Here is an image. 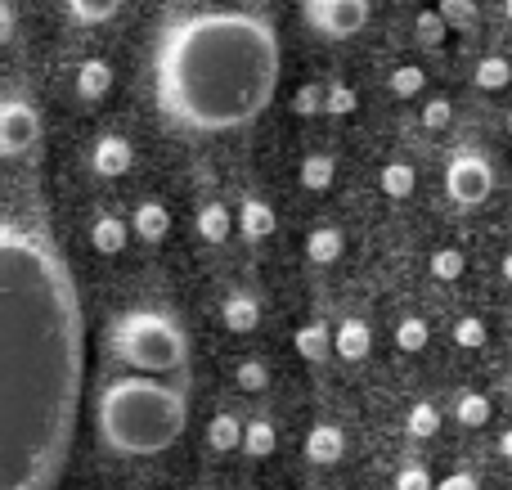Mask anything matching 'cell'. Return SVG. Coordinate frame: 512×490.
<instances>
[{
	"instance_id": "8fae6325",
	"label": "cell",
	"mask_w": 512,
	"mask_h": 490,
	"mask_svg": "<svg viewBox=\"0 0 512 490\" xmlns=\"http://www.w3.org/2000/svg\"><path fill=\"white\" fill-rule=\"evenodd\" d=\"M239 234L243 239H252V243H261V239H270L274 230H279V216H274V207L265 203V198H243V207H239Z\"/></svg>"
},
{
	"instance_id": "484cf974",
	"label": "cell",
	"mask_w": 512,
	"mask_h": 490,
	"mask_svg": "<svg viewBox=\"0 0 512 490\" xmlns=\"http://www.w3.org/2000/svg\"><path fill=\"white\" fill-rule=\"evenodd\" d=\"M230 230H234V216L225 203H207L203 212H198V234H203L207 243H225Z\"/></svg>"
},
{
	"instance_id": "52a82bcc",
	"label": "cell",
	"mask_w": 512,
	"mask_h": 490,
	"mask_svg": "<svg viewBox=\"0 0 512 490\" xmlns=\"http://www.w3.org/2000/svg\"><path fill=\"white\" fill-rule=\"evenodd\" d=\"M41 135V117L27 99H0V158H23Z\"/></svg>"
},
{
	"instance_id": "2e32d148",
	"label": "cell",
	"mask_w": 512,
	"mask_h": 490,
	"mask_svg": "<svg viewBox=\"0 0 512 490\" xmlns=\"http://www.w3.org/2000/svg\"><path fill=\"white\" fill-rule=\"evenodd\" d=\"M472 81H477V90L499 95V90L512 86V63L504 59V54H481L477 68H472Z\"/></svg>"
},
{
	"instance_id": "4316f807",
	"label": "cell",
	"mask_w": 512,
	"mask_h": 490,
	"mask_svg": "<svg viewBox=\"0 0 512 490\" xmlns=\"http://www.w3.org/2000/svg\"><path fill=\"white\" fill-rule=\"evenodd\" d=\"M445 36H450V27H445V18L436 14V9H423V14L414 18V41L423 45V50H436V45H445Z\"/></svg>"
},
{
	"instance_id": "b9f144b4",
	"label": "cell",
	"mask_w": 512,
	"mask_h": 490,
	"mask_svg": "<svg viewBox=\"0 0 512 490\" xmlns=\"http://www.w3.org/2000/svg\"><path fill=\"white\" fill-rule=\"evenodd\" d=\"M504 14H508V23H512V0H504Z\"/></svg>"
},
{
	"instance_id": "1f68e13d",
	"label": "cell",
	"mask_w": 512,
	"mask_h": 490,
	"mask_svg": "<svg viewBox=\"0 0 512 490\" xmlns=\"http://www.w3.org/2000/svg\"><path fill=\"white\" fill-rule=\"evenodd\" d=\"M122 9V0H68V14L77 23H108Z\"/></svg>"
},
{
	"instance_id": "8992f818",
	"label": "cell",
	"mask_w": 512,
	"mask_h": 490,
	"mask_svg": "<svg viewBox=\"0 0 512 490\" xmlns=\"http://www.w3.org/2000/svg\"><path fill=\"white\" fill-rule=\"evenodd\" d=\"M306 23L315 27L319 36L346 41V36L364 32V23H369V0H306Z\"/></svg>"
},
{
	"instance_id": "7bdbcfd3",
	"label": "cell",
	"mask_w": 512,
	"mask_h": 490,
	"mask_svg": "<svg viewBox=\"0 0 512 490\" xmlns=\"http://www.w3.org/2000/svg\"><path fill=\"white\" fill-rule=\"evenodd\" d=\"M508 135H512V113H508Z\"/></svg>"
},
{
	"instance_id": "603a6c76",
	"label": "cell",
	"mask_w": 512,
	"mask_h": 490,
	"mask_svg": "<svg viewBox=\"0 0 512 490\" xmlns=\"http://www.w3.org/2000/svg\"><path fill=\"white\" fill-rule=\"evenodd\" d=\"M441 410H436L432 401H418V405H409V414H405V432L414 441H432L436 432H441Z\"/></svg>"
},
{
	"instance_id": "f546056e",
	"label": "cell",
	"mask_w": 512,
	"mask_h": 490,
	"mask_svg": "<svg viewBox=\"0 0 512 490\" xmlns=\"http://www.w3.org/2000/svg\"><path fill=\"white\" fill-rule=\"evenodd\" d=\"M427 342H432V329H427V320L409 315V320H400V324H396V347H400V351L418 356V351H427Z\"/></svg>"
},
{
	"instance_id": "277c9868",
	"label": "cell",
	"mask_w": 512,
	"mask_h": 490,
	"mask_svg": "<svg viewBox=\"0 0 512 490\" xmlns=\"http://www.w3.org/2000/svg\"><path fill=\"white\" fill-rule=\"evenodd\" d=\"M108 347L126 369L144 378H171L185 374L189 365V338L176 315L167 311H126L108 329Z\"/></svg>"
},
{
	"instance_id": "9c48e42d",
	"label": "cell",
	"mask_w": 512,
	"mask_h": 490,
	"mask_svg": "<svg viewBox=\"0 0 512 490\" xmlns=\"http://www.w3.org/2000/svg\"><path fill=\"white\" fill-rule=\"evenodd\" d=\"M342 455H346V432L342 428H333V423H315V428L306 432V459L310 464L328 468V464H342Z\"/></svg>"
},
{
	"instance_id": "f1b7e54d",
	"label": "cell",
	"mask_w": 512,
	"mask_h": 490,
	"mask_svg": "<svg viewBox=\"0 0 512 490\" xmlns=\"http://www.w3.org/2000/svg\"><path fill=\"white\" fill-rule=\"evenodd\" d=\"M360 108V95H355L346 81H328L324 86V117H351Z\"/></svg>"
},
{
	"instance_id": "3957f363",
	"label": "cell",
	"mask_w": 512,
	"mask_h": 490,
	"mask_svg": "<svg viewBox=\"0 0 512 490\" xmlns=\"http://www.w3.org/2000/svg\"><path fill=\"white\" fill-rule=\"evenodd\" d=\"M189 428V396L180 383L117 374L95 396V432L113 455L149 459L171 450Z\"/></svg>"
},
{
	"instance_id": "9a60e30c",
	"label": "cell",
	"mask_w": 512,
	"mask_h": 490,
	"mask_svg": "<svg viewBox=\"0 0 512 490\" xmlns=\"http://www.w3.org/2000/svg\"><path fill=\"white\" fill-rule=\"evenodd\" d=\"M131 230L140 234L144 243H162V239H167V230H171V212H167V207H162V203H153V198H149V203H140V207H135V216H131Z\"/></svg>"
},
{
	"instance_id": "7a4b0ae2",
	"label": "cell",
	"mask_w": 512,
	"mask_h": 490,
	"mask_svg": "<svg viewBox=\"0 0 512 490\" xmlns=\"http://www.w3.org/2000/svg\"><path fill=\"white\" fill-rule=\"evenodd\" d=\"M274 86L279 36L248 9H198L176 18L153 54L158 108L180 131H239L270 108Z\"/></svg>"
},
{
	"instance_id": "ffe728a7",
	"label": "cell",
	"mask_w": 512,
	"mask_h": 490,
	"mask_svg": "<svg viewBox=\"0 0 512 490\" xmlns=\"http://www.w3.org/2000/svg\"><path fill=\"white\" fill-rule=\"evenodd\" d=\"M113 90V68L104 59H86L77 68V95L81 99H104Z\"/></svg>"
},
{
	"instance_id": "30bf717a",
	"label": "cell",
	"mask_w": 512,
	"mask_h": 490,
	"mask_svg": "<svg viewBox=\"0 0 512 490\" xmlns=\"http://www.w3.org/2000/svg\"><path fill=\"white\" fill-rule=\"evenodd\" d=\"M131 162H135V149H131V140H122V135H104V140L95 144V153H90V167L99 171V176H126L131 171Z\"/></svg>"
},
{
	"instance_id": "d4e9b609",
	"label": "cell",
	"mask_w": 512,
	"mask_h": 490,
	"mask_svg": "<svg viewBox=\"0 0 512 490\" xmlns=\"http://www.w3.org/2000/svg\"><path fill=\"white\" fill-rule=\"evenodd\" d=\"M490 414H495V405H490L486 392H463L459 401H454V419H459L463 428H486Z\"/></svg>"
},
{
	"instance_id": "e0dca14e",
	"label": "cell",
	"mask_w": 512,
	"mask_h": 490,
	"mask_svg": "<svg viewBox=\"0 0 512 490\" xmlns=\"http://www.w3.org/2000/svg\"><path fill=\"white\" fill-rule=\"evenodd\" d=\"M126 239H131V225L108 216V212L90 225V243H95V252H104V257H117V252L126 248Z\"/></svg>"
},
{
	"instance_id": "60d3db41",
	"label": "cell",
	"mask_w": 512,
	"mask_h": 490,
	"mask_svg": "<svg viewBox=\"0 0 512 490\" xmlns=\"http://www.w3.org/2000/svg\"><path fill=\"white\" fill-rule=\"evenodd\" d=\"M499 275H504V279H508V284H512V252H508V257H504V261H499Z\"/></svg>"
},
{
	"instance_id": "74e56055",
	"label": "cell",
	"mask_w": 512,
	"mask_h": 490,
	"mask_svg": "<svg viewBox=\"0 0 512 490\" xmlns=\"http://www.w3.org/2000/svg\"><path fill=\"white\" fill-rule=\"evenodd\" d=\"M436 490H481V477L468 473V468H459V473L441 477V482H436Z\"/></svg>"
},
{
	"instance_id": "7c38bea8",
	"label": "cell",
	"mask_w": 512,
	"mask_h": 490,
	"mask_svg": "<svg viewBox=\"0 0 512 490\" xmlns=\"http://www.w3.org/2000/svg\"><path fill=\"white\" fill-rule=\"evenodd\" d=\"M292 347H297L301 360H310V365H324V360L333 356V329H328L324 320H310V324H301V329L292 333Z\"/></svg>"
},
{
	"instance_id": "7402d4cb",
	"label": "cell",
	"mask_w": 512,
	"mask_h": 490,
	"mask_svg": "<svg viewBox=\"0 0 512 490\" xmlns=\"http://www.w3.org/2000/svg\"><path fill=\"white\" fill-rule=\"evenodd\" d=\"M378 185H382V194L387 198H409L418 189V171L409 167V162H387V167H382V176H378Z\"/></svg>"
},
{
	"instance_id": "ac0fdd59",
	"label": "cell",
	"mask_w": 512,
	"mask_h": 490,
	"mask_svg": "<svg viewBox=\"0 0 512 490\" xmlns=\"http://www.w3.org/2000/svg\"><path fill=\"white\" fill-rule=\"evenodd\" d=\"M297 176H301V189H310V194H324V189L333 185V176H337V158H333V153H306Z\"/></svg>"
},
{
	"instance_id": "ab89813d",
	"label": "cell",
	"mask_w": 512,
	"mask_h": 490,
	"mask_svg": "<svg viewBox=\"0 0 512 490\" xmlns=\"http://www.w3.org/2000/svg\"><path fill=\"white\" fill-rule=\"evenodd\" d=\"M499 455H504L508 464H512V428H504V432H499Z\"/></svg>"
},
{
	"instance_id": "5bb4252c",
	"label": "cell",
	"mask_w": 512,
	"mask_h": 490,
	"mask_svg": "<svg viewBox=\"0 0 512 490\" xmlns=\"http://www.w3.org/2000/svg\"><path fill=\"white\" fill-rule=\"evenodd\" d=\"M221 320L230 333H252L256 324H261V302H256L252 293H230L221 306Z\"/></svg>"
},
{
	"instance_id": "5b68a950",
	"label": "cell",
	"mask_w": 512,
	"mask_h": 490,
	"mask_svg": "<svg viewBox=\"0 0 512 490\" xmlns=\"http://www.w3.org/2000/svg\"><path fill=\"white\" fill-rule=\"evenodd\" d=\"M445 194L459 207H468V212L490 203V194H495V167H490L486 153H477V149L454 153L450 167H445Z\"/></svg>"
},
{
	"instance_id": "836d02e7",
	"label": "cell",
	"mask_w": 512,
	"mask_h": 490,
	"mask_svg": "<svg viewBox=\"0 0 512 490\" xmlns=\"http://www.w3.org/2000/svg\"><path fill=\"white\" fill-rule=\"evenodd\" d=\"M292 113L297 117H319L324 113V86H319V81L297 86V95H292Z\"/></svg>"
},
{
	"instance_id": "e575fe53",
	"label": "cell",
	"mask_w": 512,
	"mask_h": 490,
	"mask_svg": "<svg viewBox=\"0 0 512 490\" xmlns=\"http://www.w3.org/2000/svg\"><path fill=\"white\" fill-rule=\"evenodd\" d=\"M234 383H239L243 392H265V387H270V369H265L261 360H243V365L234 369Z\"/></svg>"
},
{
	"instance_id": "6da1fadb",
	"label": "cell",
	"mask_w": 512,
	"mask_h": 490,
	"mask_svg": "<svg viewBox=\"0 0 512 490\" xmlns=\"http://www.w3.org/2000/svg\"><path fill=\"white\" fill-rule=\"evenodd\" d=\"M86 387V311L59 243L0 216V490H54Z\"/></svg>"
},
{
	"instance_id": "ba28073f",
	"label": "cell",
	"mask_w": 512,
	"mask_h": 490,
	"mask_svg": "<svg viewBox=\"0 0 512 490\" xmlns=\"http://www.w3.org/2000/svg\"><path fill=\"white\" fill-rule=\"evenodd\" d=\"M369 351H373V329L364 320H355L351 315V320H342L333 329V356H342L346 365H360Z\"/></svg>"
},
{
	"instance_id": "f35d334b",
	"label": "cell",
	"mask_w": 512,
	"mask_h": 490,
	"mask_svg": "<svg viewBox=\"0 0 512 490\" xmlns=\"http://www.w3.org/2000/svg\"><path fill=\"white\" fill-rule=\"evenodd\" d=\"M9 36H14V9H9L5 0H0V45H5Z\"/></svg>"
},
{
	"instance_id": "d6986e66",
	"label": "cell",
	"mask_w": 512,
	"mask_h": 490,
	"mask_svg": "<svg viewBox=\"0 0 512 490\" xmlns=\"http://www.w3.org/2000/svg\"><path fill=\"white\" fill-rule=\"evenodd\" d=\"M436 14L445 18V27H450V32H463V36H472L481 27L477 0H436Z\"/></svg>"
},
{
	"instance_id": "cb8c5ba5",
	"label": "cell",
	"mask_w": 512,
	"mask_h": 490,
	"mask_svg": "<svg viewBox=\"0 0 512 490\" xmlns=\"http://www.w3.org/2000/svg\"><path fill=\"white\" fill-rule=\"evenodd\" d=\"M274 446H279V432H274L270 419H252L243 423V450H248L252 459H270Z\"/></svg>"
},
{
	"instance_id": "83f0119b",
	"label": "cell",
	"mask_w": 512,
	"mask_h": 490,
	"mask_svg": "<svg viewBox=\"0 0 512 490\" xmlns=\"http://www.w3.org/2000/svg\"><path fill=\"white\" fill-rule=\"evenodd\" d=\"M427 270H432L441 284H454V279H463V270H468V257H463L459 248H436L432 261H427Z\"/></svg>"
},
{
	"instance_id": "4dcf8cb0",
	"label": "cell",
	"mask_w": 512,
	"mask_h": 490,
	"mask_svg": "<svg viewBox=\"0 0 512 490\" xmlns=\"http://www.w3.org/2000/svg\"><path fill=\"white\" fill-rule=\"evenodd\" d=\"M391 95L396 99H414V95H423V86H427V72L418 68V63H400L396 72H391Z\"/></svg>"
},
{
	"instance_id": "44dd1931",
	"label": "cell",
	"mask_w": 512,
	"mask_h": 490,
	"mask_svg": "<svg viewBox=\"0 0 512 490\" xmlns=\"http://www.w3.org/2000/svg\"><path fill=\"white\" fill-rule=\"evenodd\" d=\"M207 446L221 450V455L243 450V423L234 419V414H212V423H207Z\"/></svg>"
},
{
	"instance_id": "d6a6232c",
	"label": "cell",
	"mask_w": 512,
	"mask_h": 490,
	"mask_svg": "<svg viewBox=\"0 0 512 490\" xmlns=\"http://www.w3.org/2000/svg\"><path fill=\"white\" fill-rule=\"evenodd\" d=\"M486 320L481 315H463V320H454V342H459L463 351H481L486 347Z\"/></svg>"
},
{
	"instance_id": "d590c367",
	"label": "cell",
	"mask_w": 512,
	"mask_h": 490,
	"mask_svg": "<svg viewBox=\"0 0 512 490\" xmlns=\"http://www.w3.org/2000/svg\"><path fill=\"white\" fill-rule=\"evenodd\" d=\"M454 122V104L445 95H436V99H427V108H423V126L427 131H445V126Z\"/></svg>"
},
{
	"instance_id": "4fadbf2b",
	"label": "cell",
	"mask_w": 512,
	"mask_h": 490,
	"mask_svg": "<svg viewBox=\"0 0 512 490\" xmlns=\"http://www.w3.org/2000/svg\"><path fill=\"white\" fill-rule=\"evenodd\" d=\"M342 252H346V234L337 230V225H315V230L306 234V257L315 261V266H333Z\"/></svg>"
},
{
	"instance_id": "8d00e7d4",
	"label": "cell",
	"mask_w": 512,
	"mask_h": 490,
	"mask_svg": "<svg viewBox=\"0 0 512 490\" xmlns=\"http://www.w3.org/2000/svg\"><path fill=\"white\" fill-rule=\"evenodd\" d=\"M396 490H436V477L423 464H405L396 473Z\"/></svg>"
}]
</instances>
